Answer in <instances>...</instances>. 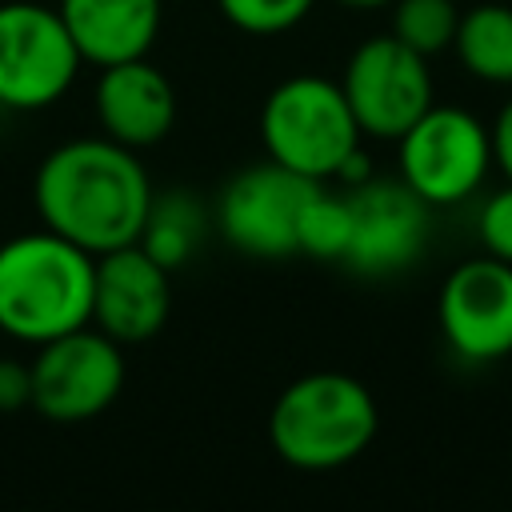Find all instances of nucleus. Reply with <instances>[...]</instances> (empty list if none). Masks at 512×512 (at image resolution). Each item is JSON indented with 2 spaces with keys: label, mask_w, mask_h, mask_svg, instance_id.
Returning <instances> with one entry per match:
<instances>
[{
  "label": "nucleus",
  "mask_w": 512,
  "mask_h": 512,
  "mask_svg": "<svg viewBox=\"0 0 512 512\" xmlns=\"http://www.w3.org/2000/svg\"><path fill=\"white\" fill-rule=\"evenodd\" d=\"M148 200L152 180L136 160V148H124L108 136L56 144L32 176L40 224L92 256L136 244Z\"/></svg>",
  "instance_id": "obj_1"
},
{
  "label": "nucleus",
  "mask_w": 512,
  "mask_h": 512,
  "mask_svg": "<svg viewBox=\"0 0 512 512\" xmlns=\"http://www.w3.org/2000/svg\"><path fill=\"white\" fill-rule=\"evenodd\" d=\"M96 256L52 228L0 244V332L44 344L92 324Z\"/></svg>",
  "instance_id": "obj_2"
},
{
  "label": "nucleus",
  "mask_w": 512,
  "mask_h": 512,
  "mask_svg": "<svg viewBox=\"0 0 512 512\" xmlns=\"http://www.w3.org/2000/svg\"><path fill=\"white\" fill-rule=\"evenodd\" d=\"M380 412L364 380L348 372H308L292 380L268 412L272 452L300 472L352 464L376 436Z\"/></svg>",
  "instance_id": "obj_3"
},
{
  "label": "nucleus",
  "mask_w": 512,
  "mask_h": 512,
  "mask_svg": "<svg viewBox=\"0 0 512 512\" xmlns=\"http://www.w3.org/2000/svg\"><path fill=\"white\" fill-rule=\"evenodd\" d=\"M360 124L344 100L340 80L324 76H288L280 80L260 108V140L268 160L308 176L336 180L340 164L360 148Z\"/></svg>",
  "instance_id": "obj_4"
},
{
  "label": "nucleus",
  "mask_w": 512,
  "mask_h": 512,
  "mask_svg": "<svg viewBox=\"0 0 512 512\" xmlns=\"http://www.w3.org/2000/svg\"><path fill=\"white\" fill-rule=\"evenodd\" d=\"M124 344L96 324L72 328L36 344L32 356V408L52 424H84L112 408L124 388Z\"/></svg>",
  "instance_id": "obj_5"
},
{
  "label": "nucleus",
  "mask_w": 512,
  "mask_h": 512,
  "mask_svg": "<svg viewBox=\"0 0 512 512\" xmlns=\"http://www.w3.org/2000/svg\"><path fill=\"white\" fill-rule=\"evenodd\" d=\"M80 48L60 12L32 0L0 4V104L16 112L52 108L80 76Z\"/></svg>",
  "instance_id": "obj_6"
},
{
  "label": "nucleus",
  "mask_w": 512,
  "mask_h": 512,
  "mask_svg": "<svg viewBox=\"0 0 512 512\" xmlns=\"http://www.w3.org/2000/svg\"><path fill=\"white\" fill-rule=\"evenodd\" d=\"M400 180L432 208L472 196L492 168L488 128L452 104H432L400 140Z\"/></svg>",
  "instance_id": "obj_7"
},
{
  "label": "nucleus",
  "mask_w": 512,
  "mask_h": 512,
  "mask_svg": "<svg viewBox=\"0 0 512 512\" xmlns=\"http://www.w3.org/2000/svg\"><path fill=\"white\" fill-rule=\"evenodd\" d=\"M340 88L360 132L376 140H400L432 108L428 56H420L392 32L364 40L348 56Z\"/></svg>",
  "instance_id": "obj_8"
},
{
  "label": "nucleus",
  "mask_w": 512,
  "mask_h": 512,
  "mask_svg": "<svg viewBox=\"0 0 512 512\" xmlns=\"http://www.w3.org/2000/svg\"><path fill=\"white\" fill-rule=\"evenodd\" d=\"M316 184L324 180H308L276 160L252 164L220 188L216 228L236 252L252 260L296 256V220Z\"/></svg>",
  "instance_id": "obj_9"
},
{
  "label": "nucleus",
  "mask_w": 512,
  "mask_h": 512,
  "mask_svg": "<svg viewBox=\"0 0 512 512\" xmlns=\"http://www.w3.org/2000/svg\"><path fill=\"white\" fill-rule=\"evenodd\" d=\"M436 320L460 360H504L512 352V264L488 252L456 264L440 284Z\"/></svg>",
  "instance_id": "obj_10"
},
{
  "label": "nucleus",
  "mask_w": 512,
  "mask_h": 512,
  "mask_svg": "<svg viewBox=\"0 0 512 512\" xmlns=\"http://www.w3.org/2000/svg\"><path fill=\"white\" fill-rule=\"evenodd\" d=\"M352 236L340 264L360 276H392L420 260L432 228V204H424L404 180H360L348 192Z\"/></svg>",
  "instance_id": "obj_11"
},
{
  "label": "nucleus",
  "mask_w": 512,
  "mask_h": 512,
  "mask_svg": "<svg viewBox=\"0 0 512 512\" xmlns=\"http://www.w3.org/2000/svg\"><path fill=\"white\" fill-rule=\"evenodd\" d=\"M172 308L168 268L156 264L140 244H124L96 256L92 324L120 344L152 340Z\"/></svg>",
  "instance_id": "obj_12"
},
{
  "label": "nucleus",
  "mask_w": 512,
  "mask_h": 512,
  "mask_svg": "<svg viewBox=\"0 0 512 512\" xmlns=\"http://www.w3.org/2000/svg\"><path fill=\"white\" fill-rule=\"evenodd\" d=\"M92 108L104 136L124 148H152L176 124L172 80L156 64H148V56L100 68Z\"/></svg>",
  "instance_id": "obj_13"
},
{
  "label": "nucleus",
  "mask_w": 512,
  "mask_h": 512,
  "mask_svg": "<svg viewBox=\"0 0 512 512\" xmlns=\"http://www.w3.org/2000/svg\"><path fill=\"white\" fill-rule=\"evenodd\" d=\"M164 0H60L56 12L72 32L84 64L108 68L148 56L160 32Z\"/></svg>",
  "instance_id": "obj_14"
},
{
  "label": "nucleus",
  "mask_w": 512,
  "mask_h": 512,
  "mask_svg": "<svg viewBox=\"0 0 512 512\" xmlns=\"http://www.w3.org/2000/svg\"><path fill=\"white\" fill-rule=\"evenodd\" d=\"M204 232H208V208L200 196H192L188 188H164V192L152 188L136 244L172 272L188 264V256H196V248L204 244Z\"/></svg>",
  "instance_id": "obj_15"
},
{
  "label": "nucleus",
  "mask_w": 512,
  "mask_h": 512,
  "mask_svg": "<svg viewBox=\"0 0 512 512\" xmlns=\"http://www.w3.org/2000/svg\"><path fill=\"white\" fill-rule=\"evenodd\" d=\"M464 72L484 84H512V8L508 4H476L460 12L452 40Z\"/></svg>",
  "instance_id": "obj_16"
},
{
  "label": "nucleus",
  "mask_w": 512,
  "mask_h": 512,
  "mask_svg": "<svg viewBox=\"0 0 512 512\" xmlns=\"http://www.w3.org/2000/svg\"><path fill=\"white\" fill-rule=\"evenodd\" d=\"M352 236V212L344 192H328L324 184L312 188V196L300 208L296 220V256L312 260H344Z\"/></svg>",
  "instance_id": "obj_17"
},
{
  "label": "nucleus",
  "mask_w": 512,
  "mask_h": 512,
  "mask_svg": "<svg viewBox=\"0 0 512 512\" xmlns=\"http://www.w3.org/2000/svg\"><path fill=\"white\" fill-rule=\"evenodd\" d=\"M456 24L460 8L452 0H392V36L416 48L420 56L452 48Z\"/></svg>",
  "instance_id": "obj_18"
},
{
  "label": "nucleus",
  "mask_w": 512,
  "mask_h": 512,
  "mask_svg": "<svg viewBox=\"0 0 512 512\" xmlns=\"http://www.w3.org/2000/svg\"><path fill=\"white\" fill-rule=\"evenodd\" d=\"M316 0H216L220 16L248 36H280L296 28Z\"/></svg>",
  "instance_id": "obj_19"
},
{
  "label": "nucleus",
  "mask_w": 512,
  "mask_h": 512,
  "mask_svg": "<svg viewBox=\"0 0 512 512\" xmlns=\"http://www.w3.org/2000/svg\"><path fill=\"white\" fill-rule=\"evenodd\" d=\"M476 232H480V244H484L488 256L512 264V180L484 200L480 220H476Z\"/></svg>",
  "instance_id": "obj_20"
},
{
  "label": "nucleus",
  "mask_w": 512,
  "mask_h": 512,
  "mask_svg": "<svg viewBox=\"0 0 512 512\" xmlns=\"http://www.w3.org/2000/svg\"><path fill=\"white\" fill-rule=\"evenodd\" d=\"M20 408H32V368L12 356H0V412L8 416Z\"/></svg>",
  "instance_id": "obj_21"
},
{
  "label": "nucleus",
  "mask_w": 512,
  "mask_h": 512,
  "mask_svg": "<svg viewBox=\"0 0 512 512\" xmlns=\"http://www.w3.org/2000/svg\"><path fill=\"white\" fill-rule=\"evenodd\" d=\"M488 136H492V160H496L500 172L512 180V100L496 112V124L488 128Z\"/></svg>",
  "instance_id": "obj_22"
},
{
  "label": "nucleus",
  "mask_w": 512,
  "mask_h": 512,
  "mask_svg": "<svg viewBox=\"0 0 512 512\" xmlns=\"http://www.w3.org/2000/svg\"><path fill=\"white\" fill-rule=\"evenodd\" d=\"M336 4H344V8H360V12H368V8H384V4H392V0H336Z\"/></svg>",
  "instance_id": "obj_23"
},
{
  "label": "nucleus",
  "mask_w": 512,
  "mask_h": 512,
  "mask_svg": "<svg viewBox=\"0 0 512 512\" xmlns=\"http://www.w3.org/2000/svg\"><path fill=\"white\" fill-rule=\"evenodd\" d=\"M0 112H4V104H0Z\"/></svg>",
  "instance_id": "obj_24"
}]
</instances>
